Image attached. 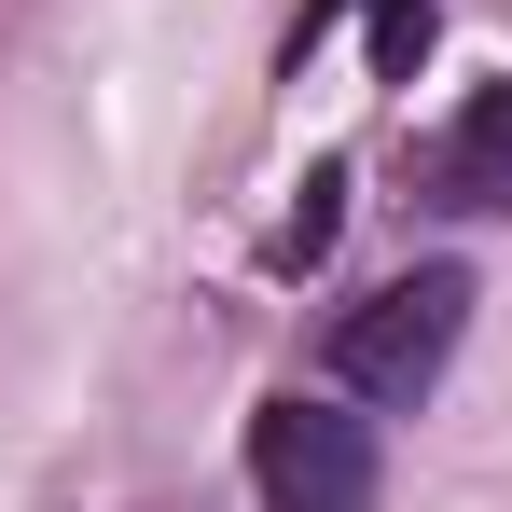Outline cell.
Segmentation results:
<instances>
[{"mask_svg": "<svg viewBox=\"0 0 512 512\" xmlns=\"http://www.w3.org/2000/svg\"><path fill=\"white\" fill-rule=\"evenodd\" d=\"M457 333H471V277H457V263H416V277H388L374 305L333 319V388L416 416L429 388H443V360H457Z\"/></svg>", "mask_w": 512, "mask_h": 512, "instance_id": "1", "label": "cell"}, {"mask_svg": "<svg viewBox=\"0 0 512 512\" xmlns=\"http://www.w3.org/2000/svg\"><path fill=\"white\" fill-rule=\"evenodd\" d=\"M250 485L263 512H374V429L346 402H263L250 416Z\"/></svg>", "mask_w": 512, "mask_h": 512, "instance_id": "2", "label": "cell"}, {"mask_svg": "<svg viewBox=\"0 0 512 512\" xmlns=\"http://www.w3.org/2000/svg\"><path fill=\"white\" fill-rule=\"evenodd\" d=\"M429 194L471 208V222H499V208H512V84H485L443 139H429Z\"/></svg>", "mask_w": 512, "mask_h": 512, "instance_id": "3", "label": "cell"}, {"mask_svg": "<svg viewBox=\"0 0 512 512\" xmlns=\"http://www.w3.org/2000/svg\"><path fill=\"white\" fill-rule=\"evenodd\" d=\"M333 236H346V167H305V208L277 222V250H263V263H277V277H305Z\"/></svg>", "mask_w": 512, "mask_h": 512, "instance_id": "4", "label": "cell"}, {"mask_svg": "<svg viewBox=\"0 0 512 512\" xmlns=\"http://www.w3.org/2000/svg\"><path fill=\"white\" fill-rule=\"evenodd\" d=\"M429 0H374V84H416V56H429Z\"/></svg>", "mask_w": 512, "mask_h": 512, "instance_id": "5", "label": "cell"}]
</instances>
